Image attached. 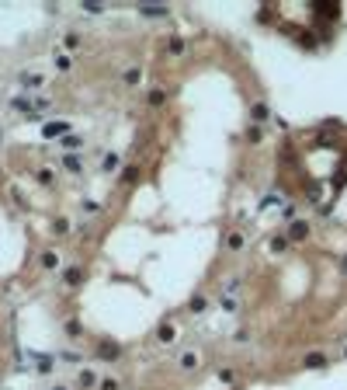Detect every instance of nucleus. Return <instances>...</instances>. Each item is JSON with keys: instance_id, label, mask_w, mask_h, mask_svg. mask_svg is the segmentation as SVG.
<instances>
[{"instance_id": "1", "label": "nucleus", "mask_w": 347, "mask_h": 390, "mask_svg": "<svg viewBox=\"0 0 347 390\" xmlns=\"http://www.w3.org/2000/svg\"><path fill=\"white\" fill-rule=\"evenodd\" d=\"M306 234H309V227H306L302 220H295V223H292V237H295V240H302Z\"/></svg>"}, {"instance_id": "2", "label": "nucleus", "mask_w": 347, "mask_h": 390, "mask_svg": "<svg viewBox=\"0 0 347 390\" xmlns=\"http://www.w3.org/2000/svg\"><path fill=\"white\" fill-rule=\"evenodd\" d=\"M181 366H184V369H195V366H198V355H195V352L181 355Z\"/></svg>"}, {"instance_id": "3", "label": "nucleus", "mask_w": 347, "mask_h": 390, "mask_svg": "<svg viewBox=\"0 0 347 390\" xmlns=\"http://www.w3.org/2000/svg\"><path fill=\"white\" fill-rule=\"evenodd\" d=\"M254 119L264 122V119H268V105H254Z\"/></svg>"}, {"instance_id": "4", "label": "nucleus", "mask_w": 347, "mask_h": 390, "mask_svg": "<svg viewBox=\"0 0 347 390\" xmlns=\"http://www.w3.org/2000/svg\"><path fill=\"white\" fill-rule=\"evenodd\" d=\"M306 362H309V366H327V359H323L320 352H316V355H306Z\"/></svg>"}, {"instance_id": "5", "label": "nucleus", "mask_w": 347, "mask_h": 390, "mask_svg": "<svg viewBox=\"0 0 347 390\" xmlns=\"http://www.w3.org/2000/svg\"><path fill=\"white\" fill-rule=\"evenodd\" d=\"M80 383H83V387H94L97 376H94V373H80Z\"/></svg>"}, {"instance_id": "6", "label": "nucleus", "mask_w": 347, "mask_h": 390, "mask_svg": "<svg viewBox=\"0 0 347 390\" xmlns=\"http://www.w3.org/2000/svg\"><path fill=\"white\" fill-rule=\"evenodd\" d=\"M24 87H42V77H38V74H31V77H24Z\"/></svg>"}, {"instance_id": "7", "label": "nucleus", "mask_w": 347, "mask_h": 390, "mask_svg": "<svg viewBox=\"0 0 347 390\" xmlns=\"http://www.w3.org/2000/svg\"><path fill=\"white\" fill-rule=\"evenodd\" d=\"M160 338H163V341H170V338H174V327H170V324H163V327H160Z\"/></svg>"}, {"instance_id": "8", "label": "nucleus", "mask_w": 347, "mask_h": 390, "mask_svg": "<svg viewBox=\"0 0 347 390\" xmlns=\"http://www.w3.org/2000/svg\"><path fill=\"white\" fill-rule=\"evenodd\" d=\"M344 272H347V258H344Z\"/></svg>"}]
</instances>
